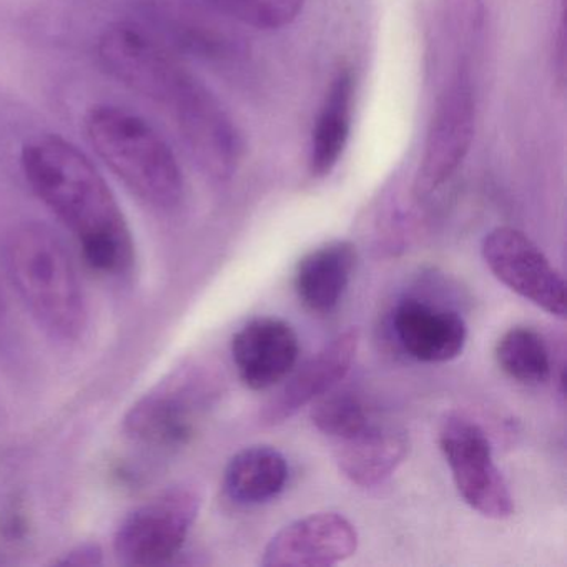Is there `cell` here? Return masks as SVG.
I'll list each match as a JSON object with an SVG mask.
<instances>
[{"instance_id": "11", "label": "cell", "mask_w": 567, "mask_h": 567, "mask_svg": "<svg viewBox=\"0 0 567 567\" xmlns=\"http://www.w3.org/2000/svg\"><path fill=\"white\" fill-rule=\"evenodd\" d=\"M393 328L403 350L423 363H446L463 353L466 321L450 308L406 298L393 315Z\"/></svg>"}, {"instance_id": "8", "label": "cell", "mask_w": 567, "mask_h": 567, "mask_svg": "<svg viewBox=\"0 0 567 567\" xmlns=\"http://www.w3.org/2000/svg\"><path fill=\"white\" fill-rule=\"evenodd\" d=\"M358 533L338 513L300 517L278 530L261 557L264 567H330L357 553Z\"/></svg>"}, {"instance_id": "20", "label": "cell", "mask_w": 567, "mask_h": 567, "mask_svg": "<svg viewBox=\"0 0 567 567\" xmlns=\"http://www.w3.org/2000/svg\"><path fill=\"white\" fill-rule=\"evenodd\" d=\"M101 563V547L97 544H82L65 554L64 559L59 560L58 564H62V566H97Z\"/></svg>"}, {"instance_id": "16", "label": "cell", "mask_w": 567, "mask_h": 567, "mask_svg": "<svg viewBox=\"0 0 567 567\" xmlns=\"http://www.w3.org/2000/svg\"><path fill=\"white\" fill-rule=\"evenodd\" d=\"M188 403L174 391L152 394L128 414L127 427L138 440L154 444L177 443L187 436Z\"/></svg>"}, {"instance_id": "6", "label": "cell", "mask_w": 567, "mask_h": 567, "mask_svg": "<svg viewBox=\"0 0 567 567\" xmlns=\"http://www.w3.org/2000/svg\"><path fill=\"white\" fill-rule=\"evenodd\" d=\"M476 101L466 65L453 75L434 109L414 192L427 197L461 167L474 138Z\"/></svg>"}, {"instance_id": "2", "label": "cell", "mask_w": 567, "mask_h": 567, "mask_svg": "<svg viewBox=\"0 0 567 567\" xmlns=\"http://www.w3.org/2000/svg\"><path fill=\"white\" fill-rule=\"evenodd\" d=\"M9 277L39 327L74 341L87 323L84 291L61 238L41 224L16 228L6 245Z\"/></svg>"}, {"instance_id": "3", "label": "cell", "mask_w": 567, "mask_h": 567, "mask_svg": "<svg viewBox=\"0 0 567 567\" xmlns=\"http://www.w3.org/2000/svg\"><path fill=\"white\" fill-rule=\"evenodd\" d=\"M89 144L97 157L142 202L161 210L184 198V174L171 145L141 115L95 105L84 117Z\"/></svg>"}, {"instance_id": "4", "label": "cell", "mask_w": 567, "mask_h": 567, "mask_svg": "<svg viewBox=\"0 0 567 567\" xmlns=\"http://www.w3.org/2000/svg\"><path fill=\"white\" fill-rule=\"evenodd\" d=\"M440 446L457 493L471 509L489 519L513 516L509 486L494 464L489 440L480 424L461 413L446 414L440 426Z\"/></svg>"}, {"instance_id": "22", "label": "cell", "mask_w": 567, "mask_h": 567, "mask_svg": "<svg viewBox=\"0 0 567 567\" xmlns=\"http://www.w3.org/2000/svg\"><path fill=\"white\" fill-rule=\"evenodd\" d=\"M2 311H4V308H2V300H0V320H2Z\"/></svg>"}, {"instance_id": "17", "label": "cell", "mask_w": 567, "mask_h": 567, "mask_svg": "<svg viewBox=\"0 0 567 567\" xmlns=\"http://www.w3.org/2000/svg\"><path fill=\"white\" fill-rule=\"evenodd\" d=\"M494 354L501 370L519 383L534 386L549 380V348L533 328L516 327L507 330L497 341Z\"/></svg>"}, {"instance_id": "12", "label": "cell", "mask_w": 567, "mask_h": 567, "mask_svg": "<svg viewBox=\"0 0 567 567\" xmlns=\"http://www.w3.org/2000/svg\"><path fill=\"white\" fill-rule=\"evenodd\" d=\"M357 261V247L347 240L330 241L305 255L295 271V291L303 307L313 313L334 310L350 285Z\"/></svg>"}, {"instance_id": "9", "label": "cell", "mask_w": 567, "mask_h": 567, "mask_svg": "<svg viewBox=\"0 0 567 567\" xmlns=\"http://www.w3.org/2000/svg\"><path fill=\"white\" fill-rule=\"evenodd\" d=\"M231 354L241 381L250 390L275 386L293 371L300 344L293 328L280 318L248 321L231 341Z\"/></svg>"}, {"instance_id": "7", "label": "cell", "mask_w": 567, "mask_h": 567, "mask_svg": "<svg viewBox=\"0 0 567 567\" xmlns=\"http://www.w3.org/2000/svg\"><path fill=\"white\" fill-rule=\"evenodd\" d=\"M481 255L494 277L553 317H566V285L540 248L523 231L497 227L484 237Z\"/></svg>"}, {"instance_id": "14", "label": "cell", "mask_w": 567, "mask_h": 567, "mask_svg": "<svg viewBox=\"0 0 567 567\" xmlns=\"http://www.w3.org/2000/svg\"><path fill=\"white\" fill-rule=\"evenodd\" d=\"M354 79L341 71L331 82L311 134L308 168L313 177H327L347 148L353 117Z\"/></svg>"}, {"instance_id": "18", "label": "cell", "mask_w": 567, "mask_h": 567, "mask_svg": "<svg viewBox=\"0 0 567 567\" xmlns=\"http://www.w3.org/2000/svg\"><path fill=\"white\" fill-rule=\"evenodd\" d=\"M311 421L321 433L337 441L350 440L370 424L354 394L333 390L313 401Z\"/></svg>"}, {"instance_id": "19", "label": "cell", "mask_w": 567, "mask_h": 567, "mask_svg": "<svg viewBox=\"0 0 567 567\" xmlns=\"http://www.w3.org/2000/svg\"><path fill=\"white\" fill-rule=\"evenodd\" d=\"M210 2L237 21L264 31H274L291 24L305 4V0H210Z\"/></svg>"}, {"instance_id": "10", "label": "cell", "mask_w": 567, "mask_h": 567, "mask_svg": "<svg viewBox=\"0 0 567 567\" xmlns=\"http://www.w3.org/2000/svg\"><path fill=\"white\" fill-rule=\"evenodd\" d=\"M358 340V331L351 328L338 334L323 350L310 358L285 384L284 390L265 404L260 414L261 423L265 426L285 423L301 408L333 390L353 364Z\"/></svg>"}, {"instance_id": "15", "label": "cell", "mask_w": 567, "mask_h": 567, "mask_svg": "<svg viewBox=\"0 0 567 567\" xmlns=\"http://www.w3.org/2000/svg\"><path fill=\"white\" fill-rule=\"evenodd\" d=\"M287 457L271 446L238 451L224 474V489L237 504H260L277 497L287 486Z\"/></svg>"}, {"instance_id": "13", "label": "cell", "mask_w": 567, "mask_h": 567, "mask_svg": "<svg viewBox=\"0 0 567 567\" xmlns=\"http://www.w3.org/2000/svg\"><path fill=\"white\" fill-rule=\"evenodd\" d=\"M338 443V467L361 487L383 483L404 463L410 451L406 433L396 426L368 424L361 433Z\"/></svg>"}, {"instance_id": "21", "label": "cell", "mask_w": 567, "mask_h": 567, "mask_svg": "<svg viewBox=\"0 0 567 567\" xmlns=\"http://www.w3.org/2000/svg\"><path fill=\"white\" fill-rule=\"evenodd\" d=\"M564 14H566V11H564L563 0V4H560L559 31H557L556 48H554V54H556L554 65H556L557 81L563 85L564 81H566V22H564Z\"/></svg>"}, {"instance_id": "5", "label": "cell", "mask_w": 567, "mask_h": 567, "mask_svg": "<svg viewBox=\"0 0 567 567\" xmlns=\"http://www.w3.org/2000/svg\"><path fill=\"white\" fill-rule=\"evenodd\" d=\"M202 499L190 487H172L128 514L115 536V553L131 566H158L187 540Z\"/></svg>"}, {"instance_id": "1", "label": "cell", "mask_w": 567, "mask_h": 567, "mask_svg": "<svg viewBox=\"0 0 567 567\" xmlns=\"http://www.w3.org/2000/svg\"><path fill=\"white\" fill-rule=\"evenodd\" d=\"M22 171L34 194L75 235L92 267L121 274L134 255L124 214L91 158L59 135L24 145Z\"/></svg>"}]
</instances>
